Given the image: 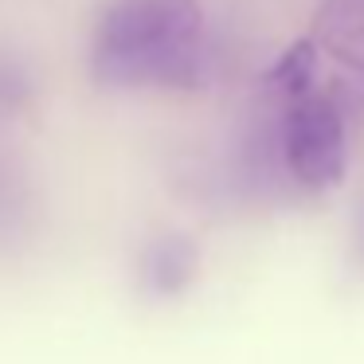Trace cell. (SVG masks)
I'll return each instance as SVG.
<instances>
[{
	"label": "cell",
	"instance_id": "cell-1",
	"mask_svg": "<svg viewBox=\"0 0 364 364\" xmlns=\"http://www.w3.org/2000/svg\"><path fill=\"white\" fill-rule=\"evenodd\" d=\"M102 87H196L208 75L200 0H110L90 43Z\"/></svg>",
	"mask_w": 364,
	"mask_h": 364
},
{
	"label": "cell",
	"instance_id": "cell-2",
	"mask_svg": "<svg viewBox=\"0 0 364 364\" xmlns=\"http://www.w3.org/2000/svg\"><path fill=\"white\" fill-rule=\"evenodd\" d=\"M286 173L306 192H329L345 181L348 145H345V118L329 95H306L286 106L278 126Z\"/></svg>",
	"mask_w": 364,
	"mask_h": 364
},
{
	"label": "cell",
	"instance_id": "cell-3",
	"mask_svg": "<svg viewBox=\"0 0 364 364\" xmlns=\"http://www.w3.org/2000/svg\"><path fill=\"white\" fill-rule=\"evenodd\" d=\"M314 43L348 71L364 75V0H321L314 16Z\"/></svg>",
	"mask_w": 364,
	"mask_h": 364
},
{
	"label": "cell",
	"instance_id": "cell-4",
	"mask_svg": "<svg viewBox=\"0 0 364 364\" xmlns=\"http://www.w3.org/2000/svg\"><path fill=\"white\" fill-rule=\"evenodd\" d=\"M196 267H200L196 247H192L184 235H165V239H153V243L141 251L137 274H141L145 294L173 298V294H181L184 286L196 278Z\"/></svg>",
	"mask_w": 364,
	"mask_h": 364
},
{
	"label": "cell",
	"instance_id": "cell-5",
	"mask_svg": "<svg viewBox=\"0 0 364 364\" xmlns=\"http://www.w3.org/2000/svg\"><path fill=\"white\" fill-rule=\"evenodd\" d=\"M317 43L314 36L309 40H298L294 48H286L282 55H278V63L270 67L267 75V87L274 90L278 98H282L286 106L298 102V98L314 95V75H317Z\"/></svg>",
	"mask_w": 364,
	"mask_h": 364
},
{
	"label": "cell",
	"instance_id": "cell-6",
	"mask_svg": "<svg viewBox=\"0 0 364 364\" xmlns=\"http://www.w3.org/2000/svg\"><path fill=\"white\" fill-rule=\"evenodd\" d=\"M28 102V75L16 63L0 59V129L9 126Z\"/></svg>",
	"mask_w": 364,
	"mask_h": 364
},
{
	"label": "cell",
	"instance_id": "cell-7",
	"mask_svg": "<svg viewBox=\"0 0 364 364\" xmlns=\"http://www.w3.org/2000/svg\"><path fill=\"white\" fill-rule=\"evenodd\" d=\"M360 259H364V223H360Z\"/></svg>",
	"mask_w": 364,
	"mask_h": 364
}]
</instances>
